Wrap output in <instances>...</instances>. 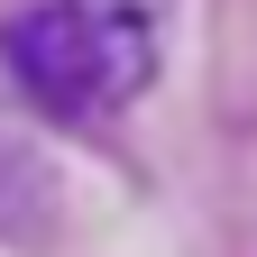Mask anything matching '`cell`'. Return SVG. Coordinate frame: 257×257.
<instances>
[{"label":"cell","mask_w":257,"mask_h":257,"mask_svg":"<svg viewBox=\"0 0 257 257\" xmlns=\"http://www.w3.org/2000/svg\"><path fill=\"white\" fill-rule=\"evenodd\" d=\"M74 19L92 28V46H101L110 101H138V92L156 83V55H166V19H175V0H74Z\"/></svg>","instance_id":"2"},{"label":"cell","mask_w":257,"mask_h":257,"mask_svg":"<svg viewBox=\"0 0 257 257\" xmlns=\"http://www.w3.org/2000/svg\"><path fill=\"white\" fill-rule=\"evenodd\" d=\"M46 166L28 156L19 138H0V239H19V248H37L46 230H55V202H46Z\"/></svg>","instance_id":"3"},{"label":"cell","mask_w":257,"mask_h":257,"mask_svg":"<svg viewBox=\"0 0 257 257\" xmlns=\"http://www.w3.org/2000/svg\"><path fill=\"white\" fill-rule=\"evenodd\" d=\"M0 55H10L19 92H28L46 119H92V110H110L101 46H92V28L74 19V0H46V10L0 19Z\"/></svg>","instance_id":"1"}]
</instances>
